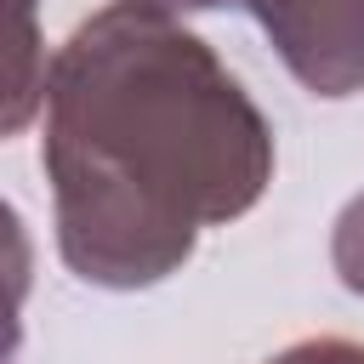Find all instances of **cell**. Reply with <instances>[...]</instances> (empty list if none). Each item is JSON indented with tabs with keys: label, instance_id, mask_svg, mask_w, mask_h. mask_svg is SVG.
I'll use <instances>...</instances> for the list:
<instances>
[{
	"label": "cell",
	"instance_id": "cell-7",
	"mask_svg": "<svg viewBox=\"0 0 364 364\" xmlns=\"http://www.w3.org/2000/svg\"><path fill=\"white\" fill-rule=\"evenodd\" d=\"M142 6H159V11H216V6H245V0H142Z\"/></svg>",
	"mask_w": 364,
	"mask_h": 364
},
{
	"label": "cell",
	"instance_id": "cell-4",
	"mask_svg": "<svg viewBox=\"0 0 364 364\" xmlns=\"http://www.w3.org/2000/svg\"><path fill=\"white\" fill-rule=\"evenodd\" d=\"M28 284H34V245H28L23 216L0 199V364H6V358L17 353V341H23Z\"/></svg>",
	"mask_w": 364,
	"mask_h": 364
},
{
	"label": "cell",
	"instance_id": "cell-3",
	"mask_svg": "<svg viewBox=\"0 0 364 364\" xmlns=\"http://www.w3.org/2000/svg\"><path fill=\"white\" fill-rule=\"evenodd\" d=\"M46 102L40 0H0V136H17Z\"/></svg>",
	"mask_w": 364,
	"mask_h": 364
},
{
	"label": "cell",
	"instance_id": "cell-5",
	"mask_svg": "<svg viewBox=\"0 0 364 364\" xmlns=\"http://www.w3.org/2000/svg\"><path fill=\"white\" fill-rule=\"evenodd\" d=\"M330 262H336V279L364 296V193L336 216V233H330Z\"/></svg>",
	"mask_w": 364,
	"mask_h": 364
},
{
	"label": "cell",
	"instance_id": "cell-6",
	"mask_svg": "<svg viewBox=\"0 0 364 364\" xmlns=\"http://www.w3.org/2000/svg\"><path fill=\"white\" fill-rule=\"evenodd\" d=\"M267 364H364V347L341 341V336H313V341H296V347L273 353Z\"/></svg>",
	"mask_w": 364,
	"mask_h": 364
},
{
	"label": "cell",
	"instance_id": "cell-1",
	"mask_svg": "<svg viewBox=\"0 0 364 364\" xmlns=\"http://www.w3.org/2000/svg\"><path fill=\"white\" fill-rule=\"evenodd\" d=\"M40 159L74 279L148 290L273 182V131L171 11L114 0L46 68Z\"/></svg>",
	"mask_w": 364,
	"mask_h": 364
},
{
	"label": "cell",
	"instance_id": "cell-2",
	"mask_svg": "<svg viewBox=\"0 0 364 364\" xmlns=\"http://www.w3.org/2000/svg\"><path fill=\"white\" fill-rule=\"evenodd\" d=\"M313 97L364 91V0H245Z\"/></svg>",
	"mask_w": 364,
	"mask_h": 364
}]
</instances>
